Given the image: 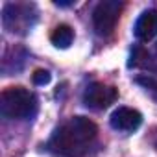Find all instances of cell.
Listing matches in <instances>:
<instances>
[{
	"label": "cell",
	"instance_id": "cell-1",
	"mask_svg": "<svg viewBox=\"0 0 157 157\" xmlns=\"http://www.w3.org/2000/svg\"><path fill=\"white\" fill-rule=\"evenodd\" d=\"M96 133L98 128L93 120L87 117H72L54 131L48 150L56 157H85Z\"/></svg>",
	"mask_w": 157,
	"mask_h": 157
},
{
	"label": "cell",
	"instance_id": "cell-2",
	"mask_svg": "<svg viewBox=\"0 0 157 157\" xmlns=\"http://www.w3.org/2000/svg\"><path fill=\"white\" fill-rule=\"evenodd\" d=\"M0 111L8 118H32L37 113V98L24 87H8L0 94Z\"/></svg>",
	"mask_w": 157,
	"mask_h": 157
},
{
	"label": "cell",
	"instance_id": "cell-3",
	"mask_svg": "<svg viewBox=\"0 0 157 157\" xmlns=\"http://www.w3.org/2000/svg\"><path fill=\"white\" fill-rule=\"evenodd\" d=\"M122 8H124V4L120 0H104V2H100L94 8L93 24H94V30H96L98 35L113 33V30H115V26L120 19Z\"/></svg>",
	"mask_w": 157,
	"mask_h": 157
},
{
	"label": "cell",
	"instance_id": "cell-4",
	"mask_svg": "<svg viewBox=\"0 0 157 157\" xmlns=\"http://www.w3.org/2000/svg\"><path fill=\"white\" fill-rule=\"evenodd\" d=\"M118 98V91L111 85L94 82L83 93V104L91 109H105Z\"/></svg>",
	"mask_w": 157,
	"mask_h": 157
},
{
	"label": "cell",
	"instance_id": "cell-5",
	"mask_svg": "<svg viewBox=\"0 0 157 157\" xmlns=\"http://www.w3.org/2000/svg\"><path fill=\"white\" fill-rule=\"evenodd\" d=\"M32 6L26 4H8L4 8V26L10 32H17V30H26L28 26H32V13H30Z\"/></svg>",
	"mask_w": 157,
	"mask_h": 157
},
{
	"label": "cell",
	"instance_id": "cell-6",
	"mask_svg": "<svg viewBox=\"0 0 157 157\" xmlns=\"http://www.w3.org/2000/svg\"><path fill=\"white\" fill-rule=\"evenodd\" d=\"M109 122H111L113 129H118V131H135L142 124V115L137 109H131V107H118V109L113 111Z\"/></svg>",
	"mask_w": 157,
	"mask_h": 157
},
{
	"label": "cell",
	"instance_id": "cell-7",
	"mask_svg": "<svg viewBox=\"0 0 157 157\" xmlns=\"http://www.w3.org/2000/svg\"><path fill=\"white\" fill-rule=\"evenodd\" d=\"M157 35V10H146L135 22V37L150 41Z\"/></svg>",
	"mask_w": 157,
	"mask_h": 157
},
{
	"label": "cell",
	"instance_id": "cell-8",
	"mask_svg": "<svg viewBox=\"0 0 157 157\" xmlns=\"http://www.w3.org/2000/svg\"><path fill=\"white\" fill-rule=\"evenodd\" d=\"M50 41L57 46V48H68L70 43L74 41V32L68 24H59L54 28L52 35H50Z\"/></svg>",
	"mask_w": 157,
	"mask_h": 157
},
{
	"label": "cell",
	"instance_id": "cell-9",
	"mask_svg": "<svg viewBox=\"0 0 157 157\" xmlns=\"http://www.w3.org/2000/svg\"><path fill=\"white\" fill-rule=\"evenodd\" d=\"M128 65H129V67H139V68H148V67H150V68H155V67L151 65L150 54H148L142 46H135V48H133Z\"/></svg>",
	"mask_w": 157,
	"mask_h": 157
},
{
	"label": "cell",
	"instance_id": "cell-10",
	"mask_svg": "<svg viewBox=\"0 0 157 157\" xmlns=\"http://www.w3.org/2000/svg\"><path fill=\"white\" fill-rule=\"evenodd\" d=\"M135 82H137L139 85H142V87L153 96V100H157V82L153 80L151 76H139Z\"/></svg>",
	"mask_w": 157,
	"mask_h": 157
},
{
	"label": "cell",
	"instance_id": "cell-11",
	"mask_svg": "<svg viewBox=\"0 0 157 157\" xmlns=\"http://www.w3.org/2000/svg\"><path fill=\"white\" fill-rule=\"evenodd\" d=\"M32 80L35 85H46L50 82V72L48 70H43V68H37L32 76Z\"/></svg>",
	"mask_w": 157,
	"mask_h": 157
},
{
	"label": "cell",
	"instance_id": "cell-12",
	"mask_svg": "<svg viewBox=\"0 0 157 157\" xmlns=\"http://www.w3.org/2000/svg\"><path fill=\"white\" fill-rule=\"evenodd\" d=\"M54 4H56V6H61V8H67V6H72L74 2H59V0H56Z\"/></svg>",
	"mask_w": 157,
	"mask_h": 157
}]
</instances>
